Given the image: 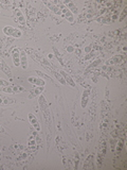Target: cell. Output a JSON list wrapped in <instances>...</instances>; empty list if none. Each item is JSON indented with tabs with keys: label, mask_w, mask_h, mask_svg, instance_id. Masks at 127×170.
Masks as SVG:
<instances>
[{
	"label": "cell",
	"mask_w": 127,
	"mask_h": 170,
	"mask_svg": "<svg viewBox=\"0 0 127 170\" xmlns=\"http://www.w3.org/2000/svg\"><path fill=\"white\" fill-rule=\"evenodd\" d=\"M20 48L14 47L11 50L12 59H13V64L15 67H20Z\"/></svg>",
	"instance_id": "obj_4"
},
{
	"label": "cell",
	"mask_w": 127,
	"mask_h": 170,
	"mask_svg": "<svg viewBox=\"0 0 127 170\" xmlns=\"http://www.w3.org/2000/svg\"><path fill=\"white\" fill-rule=\"evenodd\" d=\"M28 119H29V121H30L31 126L35 129V131H37V132H39V133L42 132V126H40V123H39V121H38V119L36 118V116H35L34 114L29 113L28 114Z\"/></svg>",
	"instance_id": "obj_5"
},
{
	"label": "cell",
	"mask_w": 127,
	"mask_h": 170,
	"mask_svg": "<svg viewBox=\"0 0 127 170\" xmlns=\"http://www.w3.org/2000/svg\"><path fill=\"white\" fill-rule=\"evenodd\" d=\"M89 97H90V89H85L82 96V101H81V105L83 109L87 106L88 102H89Z\"/></svg>",
	"instance_id": "obj_11"
},
{
	"label": "cell",
	"mask_w": 127,
	"mask_h": 170,
	"mask_svg": "<svg viewBox=\"0 0 127 170\" xmlns=\"http://www.w3.org/2000/svg\"><path fill=\"white\" fill-rule=\"evenodd\" d=\"M49 70L52 73V75H53V77H55V79H56L57 81H58L59 83H61L62 85H67V83H66V81L64 80V78L62 77V75L59 73V71H56V70H54L53 68H49Z\"/></svg>",
	"instance_id": "obj_14"
},
{
	"label": "cell",
	"mask_w": 127,
	"mask_h": 170,
	"mask_svg": "<svg viewBox=\"0 0 127 170\" xmlns=\"http://www.w3.org/2000/svg\"><path fill=\"white\" fill-rule=\"evenodd\" d=\"M102 63V60H95L94 62H93L92 64H90L89 66H88V70H90V69H93V68H95L97 65H100V64Z\"/></svg>",
	"instance_id": "obj_23"
},
{
	"label": "cell",
	"mask_w": 127,
	"mask_h": 170,
	"mask_svg": "<svg viewBox=\"0 0 127 170\" xmlns=\"http://www.w3.org/2000/svg\"><path fill=\"white\" fill-rule=\"evenodd\" d=\"M73 50H74V48L72 46H69L68 48H67V51L68 52H73Z\"/></svg>",
	"instance_id": "obj_27"
},
{
	"label": "cell",
	"mask_w": 127,
	"mask_h": 170,
	"mask_svg": "<svg viewBox=\"0 0 127 170\" xmlns=\"http://www.w3.org/2000/svg\"><path fill=\"white\" fill-rule=\"evenodd\" d=\"M53 51H54L55 56H56L57 59H58V61L61 62V64H62V65H64V62H63V60H62V56L58 53V51H57V49H56V48H54V47H53Z\"/></svg>",
	"instance_id": "obj_24"
},
{
	"label": "cell",
	"mask_w": 127,
	"mask_h": 170,
	"mask_svg": "<svg viewBox=\"0 0 127 170\" xmlns=\"http://www.w3.org/2000/svg\"><path fill=\"white\" fill-rule=\"evenodd\" d=\"M122 60H123V56H120V54H117V56H113L111 59H109L107 61V65H118L122 62Z\"/></svg>",
	"instance_id": "obj_13"
},
{
	"label": "cell",
	"mask_w": 127,
	"mask_h": 170,
	"mask_svg": "<svg viewBox=\"0 0 127 170\" xmlns=\"http://www.w3.org/2000/svg\"><path fill=\"white\" fill-rule=\"evenodd\" d=\"M62 3H63L64 6H66V8L68 9L72 14L73 13H77V6H76V4L74 3V2H72V1H63Z\"/></svg>",
	"instance_id": "obj_12"
},
{
	"label": "cell",
	"mask_w": 127,
	"mask_h": 170,
	"mask_svg": "<svg viewBox=\"0 0 127 170\" xmlns=\"http://www.w3.org/2000/svg\"><path fill=\"white\" fill-rule=\"evenodd\" d=\"M2 169H9V166L8 165H2V166H0V170Z\"/></svg>",
	"instance_id": "obj_28"
},
{
	"label": "cell",
	"mask_w": 127,
	"mask_h": 170,
	"mask_svg": "<svg viewBox=\"0 0 127 170\" xmlns=\"http://www.w3.org/2000/svg\"><path fill=\"white\" fill-rule=\"evenodd\" d=\"M0 155H1V151H0Z\"/></svg>",
	"instance_id": "obj_30"
},
{
	"label": "cell",
	"mask_w": 127,
	"mask_h": 170,
	"mask_svg": "<svg viewBox=\"0 0 127 170\" xmlns=\"http://www.w3.org/2000/svg\"><path fill=\"white\" fill-rule=\"evenodd\" d=\"M2 31H3V33L6 35V36H12L14 38H19V37H21V35H22V32H21L19 29L11 27V26H6Z\"/></svg>",
	"instance_id": "obj_2"
},
{
	"label": "cell",
	"mask_w": 127,
	"mask_h": 170,
	"mask_svg": "<svg viewBox=\"0 0 127 170\" xmlns=\"http://www.w3.org/2000/svg\"><path fill=\"white\" fill-rule=\"evenodd\" d=\"M28 145H29V149H30L32 152H34L35 150H36V142H35L34 137H30Z\"/></svg>",
	"instance_id": "obj_18"
},
{
	"label": "cell",
	"mask_w": 127,
	"mask_h": 170,
	"mask_svg": "<svg viewBox=\"0 0 127 170\" xmlns=\"http://www.w3.org/2000/svg\"><path fill=\"white\" fill-rule=\"evenodd\" d=\"M38 103H39V107L42 112V115L45 117V120L49 126H51V112H50V107L49 104H48L47 100H46L45 96L44 95H40L39 96V99H38Z\"/></svg>",
	"instance_id": "obj_1"
},
{
	"label": "cell",
	"mask_w": 127,
	"mask_h": 170,
	"mask_svg": "<svg viewBox=\"0 0 127 170\" xmlns=\"http://www.w3.org/2000/svg\"><path fill=\"white\" fill-rule=\"evenodd\" d=\"M20 67L23 70L28 68V56L25 50H20Z\"/></svg>",
	"instance_id": "obj_9"
},
{
	"label": "cell",
	"mask_w": 127,
	"mask_h": 170,
	"mask_svg": "<svg viewBox=\"0 0 127 170\" xmlns=\"http://www.w3.org/2000/svg\"><path fill=\"white\" fill-rule=\"evenodd\" d=\"M45 89V86H35V89H32L31 90V95L29 96L30 99H32L33 97H36L39 94H42Z\"/></svg>",
	"instance_id": "obj_17"
},
{
	"label": "cell",
	"mask_w": 127,
	"mask_h": 170,
	"mask_svg": "<svg viewBox=\"0 0 127 170\" xmlns=\"http://www.w3.org/2000/svg\"><path fill=\"white\" fill-rule=\"evenodd\" d=\"M105 153H106V142L105 139L102 140V143H100V148H99V152H97V167H101L102 165V161L105 156Z\"/></svg>",
	"instance_id": "obj_3"
},
{
	"label": "cell",
	"mask_w": 127,
	"mask_h": 170,
	"mask_svg": "<svg viewBox=\"0 0 127 170\" xmlns=\"http://www.w3.org/2000/svg\"><path fill=\"white\" fill-rule=\"evenodd\" d=\"M15 14H16V20H17V23L20 26H22V27H26V25H27V19H26L25 15L22 14V12L19 9H16Z\"/></svg>",
	"instance_id": "obj_8"
},
{
	"label": "cell",
	"mask_w": 127,
	"mask_h": 170,
	"mask_svg": "<svg viewBox=\"0 0 127 170\" xmlns=\"http://www.w3.org/2000/svg\"><path fill=\"white\" fill-rule=\"evenodd\" d=\"M0 69H1L2 71H3L4 73H6V76H9V77H12V71H11V69H10V67L6 65V63H4V61L0 57Z\"/></svg>",
	"instance_id": "obj_15"
},
{
	"label": "cell",
	"mask_w": 127,
	"mask_h": 170,
	"mask_svg": "<svg viewBox=\"0 0 127 170\" xmlns=\"http://www.w3.org/2000/svg\"><path fill=\"white\" fill-rule=\"evenodd\" d=\"M44 4L48 6V9L50 11H52L53 13H55L56 15H59V16H63V13H62V10L58 8V6L54 4L52 1H44Z\"/></svg>",
	"instance_id": "obj_7"
},
{
	"label": "cell",
	"mask_w": 127,
	"mask_h": 170,
	"mask_svg": "<svg viewBox=\"0 0 127 170\" xmlns=\"http://www.w3.org/2000/svg\"><path fill=\"white\" fill-rule=\"evenodd\" d=\"M0 92L2 93H6V94H10V95H13L14 92L12 89V86H0Z\"/></svg>",
	"instance_id": "obj_20"
},
{
	"label": "cell",
	"mask_w": 127,
	"mask_h": 170,
	"mask_svg": "<svg viewBox=\"0 0 127 170\" xmlns=\"http://www.w3.org/2000/svg\"><path fill=\"white\" fill-rule=\"evenodd\" d=\"M16 103L15 99H12L9 97H3V96H0V105H11Z\"/></svg>",
	"instance_id": "obj_16"
},
{
	"label": "cell",
	"mask_w": 127,
	"mask_h": 170,
	"mask_svg": "<svg viewBox=\"0 0 127 170\" xmlns=\"http://www.w3.org/2000/svg\"><path fill=\"white\" fill-rule=\"evenodd\" d=\"M28 82L31 83V84L34 86H45L46 85V81L42 78H39V77H29Z\"/></svg>",
	"instance_id": "obj_6"
},
{
	"label": "cell",
	"mask_w": 127,
	"mask_h": 170,
	"mask_svg": "<svg viewBox=\"0 0 127 170\" xmlns=\"http://www.w3.org/2000/svg\"><path fill=\"white\" fill-rule=\"evenodd\" d=\"M0 86H10V83L3 79H0Z\"/></svg>",
	"instance_id": "obj_26"
},
{
	"label": "cell",
	"mask_w": 127,
	"mask_h": 170,
	"mask_svg": "<svg viewBox=\"0 0 127 170\" xmlns=\"http://www.w3.org/2000/svg\"><path fill=\"white\" fill-rule=\"evenodd\" d=\"M125 16H126V9H123V12H122L121 16H120L119 18V23H122V21L125 19Z\"/></svg>",
	"instance_id": "obj_25"
},
{
	"label": "cell",
	"mask_w": 127,
	"mask_h": 170,
	"mask_svg": "<svg viewBox=\"0 0 127 170\" xmlns=\"http://www.w3.org/2000/svg\"><path fill=\"white\" fill-rule=\"evenodd\" d=\"M59 73H61L62 77H63V78H64V80L66 81L67 84H69L70 86H72V87H75V86H76L75 82H74L73 79L71 78V77L69 76L68 73H66V71H65V70H59Z\"/></svg>",
	"instance_id": "obj_10"
},
{
	"label": "cell",
	"mask_w": 127,
	"mask_h": 170,
	"mask_svg": "<svg viewBox=\"0 0 127 170\" xmlns=\"http://www.w3.org/2000/svg\"><path fill=\"white\" fill-rule=\"evenodd\" d=\"M12 89H13L14 94H19V93L26 92V88L25 87H21V86H19V85H13V86H12Z\"/></svg>",
	"instance_id": "obj_21"
},
{
	"label": "cell",
	"mask_w": 127,
	"mask_h": 170,
	"mask_svg": "<svg viewBox=\"0 0 127 170\" xmlns=\"http://www.w3.org/2000/svg\"><path fill=\"white\" fill-rule=\"evenodd\" d=\"M35 73H36L37 76H39V77H42V79H48V80H50V81H52V78L51 77H49L48 75H46V73H44L42 71H39V70H35Z\"/></svg>",
	"instance_id": "obj_22"
},
{
	"label": "cell",
	"mask_w": 127,
	"mask_h": 170,
	"mask_svg": "<svg viewBox=\"0 0 127 170\" xmlns=\"http://www.w3.org/2000/svg\"><path fill=\"white\" fill-rule=\"evenodd\" d=\"M53 57H54V56H53V54H51V53L49 54V59H53Z\"/></svg>",
	"instance_id": "obj_29"
},
{
	"label": "cell",
	"mask_w": 127,
	"mask_h": 170,
	"mask_svg": "<svg viewBox=\"0 0 127 170\" xmlns=\"http://www.w3.org/2000/svg\"><path fill=\"white\" fill-rule=\"evenodd\" d=\"M123 146H124V139H123V138H119L118 142H117V150H116V153H117V154L121 153Z\"/></svg>",
	"instance_id": "obj_19"
}]
</instances>
